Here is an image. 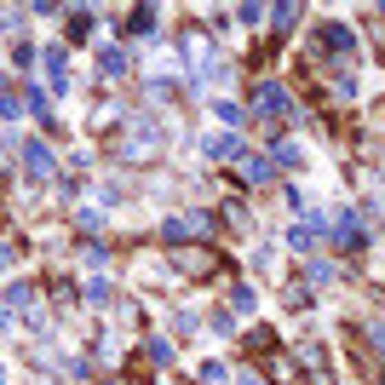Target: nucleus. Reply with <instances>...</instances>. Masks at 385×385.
<instances>
[{
  "instance_id": "f257e3e1",
  "label": "nucleus",
  "mask_w": 385,
  "mask_h": 385,
  "mask_svg": "<svg viewBox=\"0 0 385 385\" xmlns=\"http://www.w3.org/2000/svg\"><path fill=\"white\" fill-rule=\"evenodd\" d=\"M253 109L276 121V116H287V109H294V104H287V92H282L276 81H259V92H253Z\"/></svg>"
},
{
  "instance_id": "f03ea898",
  "label": "nucleus",
  "mask_w": 385,
  "mask_h": 385,
  "mask_svg": "<svg viewBox=\"0 0 385 385\" xmlns=\"http://www.w3.org/2000/svg\"><path fill=\"white\" fill-rule=\"evenodd\" d=\"M173 265H179V270H190V276H207V270H213L219 259H213L207 248H190V253H173Z\"/></svg>"
},
{
  "instance_id": "7ed1b4c3",
  "label": "nucleus",
  "mask_w": 385,
  "mask_h": 385,
  "mask_svg": "<svg viewBox=\"0 0 385 385\" xmlns=\"http://www.w3.org/2000/svg\"><path fill=\"white\" fill-rule=\"evenodd\" d=\"M29 173H35V179H46V173H52V150H46V144H29Z\"/></svg>"
},
{
  "instance_id": "20e7f679",
  "label": "nucleus",
  "mask_w": 385,
  "mask_h": 385,
  "mask_svg": "<svg viewBox=\"0 0 385 385\" xmlns=\"http://www.w3.org/2000/svg\"><path fill=\"white\" fill-rule=\"evenodd\" d=\"M322 46H328V52H351V29L345 23H328L322 29Z\"/></svg>"
},
{
  "instance_id": "39448f33",
  "label": "nucleus",
  "mask_w": 385,
  "mask_h": 385,
  "mask_svg": "<svg viewBox=\"0 0 385 385\" xmlns=\"http://www.w3.org/2000/svg\"><path fill=\"white\" fill-rule=\"evenodd\" d=\"M242 179L248 184H265L270 179V162H265V155H242Z\"/></svg>"
},
{
  "instance_id": "423d86ee",
  "label": "nucleus",
  "mask_w": 385,
  "mask_h": 385,
  "mask_svg": "<svg viewBox=\"0 0 385 385\" xmlns=\"http://www.w3.org/2000/svg\"><path fill=\"white\" fill-rule=\"evenodd\" d=\"M126 29H133V35H144V29H155V12H150V6H138L133 18H126Z\"/></svg>"
},
{
  "instance_id": "0eeeda50",
  "label": "nucleus",
  "mask_w": 385,
  "mask_h": 385,
  "mask_svg": "<svg viewBox=\"0 0 385 385\" xmlns=\"http://www.w3.org/2000/svg\"><path fill=\"white\" fill-rule=\"evenodd\" d=\"M340 242H345V248L362 242V219H345V224H340Z\"/></svg>"
},
{
  "instance_id": "6e6552de",
  "label": "nucleus",
  "mask_w": 385,
  "mask_h": 385,
  "mask_svg": "<svg viewBox=\"0 0 385 385\" xmlns=\"http://www.w3.org/2000/svg\"><path fill=\"white\" fill-rule=\"evenodd\" d=\"M230 311H253V287H242V282L230 287Z\"/></svg>"
},
{
  "instance_id": "1a4fd4ad",
  "label": "nucleus",
  "mask_w": 385,
  "mask_h": 385,
  "mask_svg": "<svg viewBox=\"0 0 385 385\" xmlns=\"http://www.w3.org/2000/svg\"><path fill=\"white\" fill-rule=\"evenodd\" d=\"M287 305H294V311H305V305H311V287H305V282H294V287H287V294H282Z\"/></svg>"
},
{
  "instance_id": "9d476101",
  "label": "nucleus",
  "mask_w": 385,
  "mask_h": 385,
  "mask_svg": "<svg viewBox=\"0 0 385 385\" xmlns=\"http://www.w3.org/2000/svg\"><path fill=\"white\" fill-rule=\"evenodd\" d=\"M98 63H104V75H121V69H126V58H121V52H116V46H109V52H104V58H98Z\"/></svg>"
},
{
  "instance_id": "9b49d317",
  "label": "nucleus",
  "mask_w": 385,
  "mask_h": 385,
  "mask_svg": "<svg viewBox=\"0 0 385 385\" xmlns=\"http://www.w3.org/2000/svg\"><path fill=\"white\" fill-rule=\"evenodd\" d=\"M207 155H213V162H219V155H236V138H213V144H207Z\"/></svg>"
},
{
  "instance_id": "f8f14e48",
  "label": "nucleus",
  "mask_w": 385,
  "mask_h": 385,
  "mask_svg": "<svg viewBox=\"0 0 385 385\" xmlns=\"http://www.w3.org/2000/svg\"><path fill=\"white\" fill-rule=\"evenodd\" d=\"M270 374H276V380H294V374H299V368H294V362H287V357H270Z\"/></svg>"
},
{
  "instance_id": "ddd939ff",
  "label": "nucleus",
  "mask_w": 385,
  "mask_h": 385,
  "mask_svg": "<svg viewBox=\"0 0 385 385\" xmlns=\"http://www.w3.org/2000/svg\"><path fill=\"white\" fill-rule=\"evenodd\" d=\"M287 242H294L299 253H311V248H316V230H294V236H287Z\"/></svg>"
},
{
  "instance_id": "4468645a",
  "label": "nucleus",
  "mask_w": 385,
  "mask_h": 385,
  "mask_svg": "<svg viewBox=\"0 0 385 385\" xmlns=\"http://www.w3.org/2000/svg\"><path fill=\"white\" fill-rule=\"evenodd\" d=\"M242 385H265V380H253V374H242Z\"/></svg>"
}]
</instances>
